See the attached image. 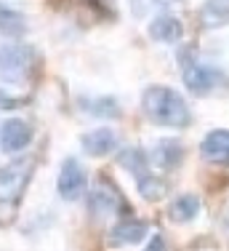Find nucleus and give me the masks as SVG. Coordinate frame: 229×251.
Instances as JSON below:
<instances>
[{
  "instance_id": "nucleus-12",
  "label": "nucleus",
  "mask_w": 229,
  "mask_h": 251,
  "mask_svg": "<svg viewBox=\"0 0 229 251\" xmlns=\"http://www.w3.org/2000/svg\"><path fill=\"white\" fill-rule=\"evenodd\" d=\"M149 38H152L155 43H168V46L179 43V40L184 38V25L173 14L162 11V14H158L149 22Z\"/></svg>"
},
{
  "instance_id": "nucleus-2",
  "label": "nucleus",
  "mask_w": 229,
  "mask_h": 251,
  "mask_svg": "<svg viewBox=\"0 0 229 251\" xmlns=\"http://www.w3.org/2000/svg\"><path fill=\"white\" fill-rule=\"evenodd\" d=\"M117 163L136 179L138 193L147 201H160L165 195V184L152 174V169H149V155L141 147H123V152L117 155Z\"/></svg>"
},
{
  "instance_id": "nucleus-13",
  "label": "nucleus",
  "mask_w": 229,
  "mask_h": 251,
  "mask_svg": "<svg viewBox=\"0 0 229 251\" xmlns=\"http://www.w3.org/2000/svg\"><path fill=\"white\" fill-rule=\"evenodd\" d=\"M149 160H152L158 169L171 171L184 160V145L179 139H160L158 145L152 147V152H149Z\"/></svg>"
},
{
  "instance_id": "nucleus-5",
  "label": "nucleus",
  "mask_w": 229,
  "mask_h": 251,
  "mask_svg": "<svg viewBox=\"0 0 229 251\" xmlns=\"http://www.w3.org/2000/svg\"><path fill=\"white\" fill-rule=\"evenodd\" d=\"M182 77H184L186 91L195 94V97H210V94L227 88V83H229L224 70L213 67V64H200V62L184 64Z\"/></svg>"
},
{
  "instance_id": "nucleus-20",
  "label": "nucleus",
  "mask_w": 229,
  "mask_h": 251,
  "mask_svg": "<svg viewBox=\"0 0 229 251\" xmlns=\"http://www.w3.org/2000/svg\"><path fill=\"white\" fill-rule=\"evenodd\" d=\"M3 107H14V99H11L8 94H5L3 88H0V110H3Z\"/></svg>"
},
{
  "instance_id": "nucleus-11",
  "label": "nucleus",
  "mask_w": 229,
  "mask_h": 251,
  "mask_svg": "<svg viewBox=\"0 0 229 251\" xmlns=\"http://www.w3.org/2000/svg\"><path fill=\"white\" fill-rule=\"evenodd\" d=\"M200 155L203 160H208L213 166H229V131L227 128L208 131L200 142Z\"/></svg>"
},
{
  "instance_id": "nucleus-6",
  "label": "nucleus",
  "mask_w": 229,
  "mask_h": 251,
  "mask_svg": "<svg viewBox=\"0 0 229 251\" xmlns=\"http://www.w3.org/2000/svg\"><path fill=\"white\" fill-rule=\"evenodd\" d=\"M86 169L80 166V160L67 158L59 169V179H56V190L64 201H77L83 193H86Z\"/></svg>"
},
{
  "instance_id": "nucleus-10",
  "label": "nucleus",
  "mask_w": 229,
  "mask_h": 251,
  "mask_svg": "<svg viewBox=\"0 0 229 251\" xmlns=\"http://www.w3.org/2000/svg\"><path fill=\"white\" fill-rule=\"evenodd\" d=\"M144 235H147V225H144L141 219L125 217V219H120V222L110 230V235H107V243H110L112 249L136 246V243L144 241Z\"/></svg>"
},
{
  "instance_id": "nucleus-3",
  "label": "nucleus",
  "mask_w": 229,
  "mask_h": 251,
  "mask_svg": "<svg viewBox=\"0 0 229 251\" xmlns=\"http://www.w3.org/2000/svg\"><path fill=\"white\" fill-rule=\"evenodd\" d=\"M38 64V53L32 46L11 40V43H0V77L8 83H24L29 80Z\"/></svg>"
},
{
  "instance_id": "nucleus-15",
  "label": "nucleus",
  "mask_w": 229,
  "mask_h": 251,
  "mask_svg": "<svg viewBox=\"0 0 229 251\" xmlns=\"http://www.w3.org/2000/svg\"><path fill=\"white\" fill-rule=\"evenodd\" d=\"M29 32L27 16L16 8H8V5H0V35L11 40H19Z\"/></svg>"
},
{
  "instance_id": "nucleus-18",
  "label": "nucleus",
  "mask_w": 229,
  "mask_h": 251,
  "mask_svg": "<svg viewBox=\"0 0 229 251\" xmlns=\"http://www.w3.org/2000/svg\"><path fill=\"white\" fill-rule=\"evenodd\" d=\"M182 0H131V5H134V14L136 16H144L149 14L152 8H160V14L165 8H171V5H179Z\"/></svg>"
},
{
  "instance_id": "nucleus-7",
  "label": "nucleus",
  "mask_w": 229,
  "mask_h": 251,
  "mask_svg": "<svg viewBox=\"0 0 229 251\" xmlns=\"http://www.w3.org/2000/svg\"><path fill=\"white\" fill-rule=\"evenodd\" d=\"M123 206H125V198L117 193L114 184L107 182V179H101L96 187L88 190V208H91V214H96V217L117 214V211H123Z\"/></svg>"
},
{
  "instance_id": "nucleus-14",
  "label": "nucleus",
  "mask_w": 229,
  "mask_h": 251,
  "mask_svg": "<svg viewBox=\"0 0 229 251\" xmlns=\"http://www.w3.org/2000/svg\"><path fill=\"white\" fill-rule=\"evenodd\" d=\"M197 214H200V198H197L195 193L176 195V198L171 201V206H168V217H171V222H176V225L192 222Z\"/></svg>"
},
{
  "instance_id": "nucleus-4",
  "label": "nucleus",
  "mask_w": 229,
  "mask_h": 251,
  "mask_svg": "<svg viewBox=\"0 0 229 251\" xmlns=\"http://www.w3.org/2000/svg\"><path fill=\"white\" fill-rule=\"evenodd\" d=\"M35 174V158L32 155H24L16 158L11 163H5L0 169V203L5 206H16L22 201L24 190H27L29 179Z\"/></svg>"
},
{
  "instance_id": "nucleus-17",
  "label": "nucleus",
  "mask_w": 229,
  "mask_h": 251,
  "mask_svg": "<svg viewBox=\"0 0 229 251\" xmlns=\"http://www.w3.org/2000/svg\"><path fill=\"white\" fill-rule=\"evenodd\" d=\"M83 107H86L91 115H96V118H117V115H120V104H117L112 97L83 99Z\"/></svg>"
},
{
  "instance_id": "nucleus-1",
  "label": "nucleus",
  "mask_w": 229,
  "mask_h": 251,
  "mask_svg": "<svg viewBox=\"0 0 229 251\" xmlns=\"http://www.w3.org/2000/svg\"><path fill=\"white\" fill-rule=\"evenodd\" d=\"M141 107L144 115L162 128H184L192 121L186 99L171 86H147L141 94Z\"/></svg>"
},
{
  "instance_id": "nucleus-19",
  "label": "nucleus",
  "mask_w": 229,
  "mask_h": 251,
  "mask_svg": "<svg viewBox=\"0 0 229 251\" xmlns=\"http://www.w3.org/2000/svg\"><path fill=\"white\" fill-rule=\"evenodd\" d=\"M144 251H168V246H165V238H162L160 232H155V235L147 241V246H144Z\"/></svg>"
},
{
  "instance_id": "nucleus-8",
  "label": "nucleus",
  "mask_w": 229,
  "mask_h": 251,
  "mask_svg": "<svg viewBox=\"0 0 229 251\" xmlns=\"http://www.w3.org/2000/svg\"><path fill=\"white\" fill-rule=\"evenodd\" d=\"M32 142V126L22 118H8L0 126V150L8 152V155H16L22 152L24 147Z\"/></svg>"
},
{
  "instance_id": "nucleus-16",
  "label": "nucleus",
  "mask_w": 229,
  "mask_h": 251,
  "mask_svg": "<svg viewBox=\"0 0 229 251\" xmlns=\"http://www.w3.org/2000/svg\"><path fill=\"white\" fill-rule=\"evenodd\" d=\"M197 16H200V25L206 29H219L229 25V0H206Z\"/></svg>"
},
{
  "instance_id": "nucleus-9",
  "label": "nucleus",
  "mask_w": 229,
  "mask_h": 251,
  "mask_svg": "<svg viewBox=\"0 0 229 251\" xmlns=\"http://www.w3.org/2000/svg\"><path fill=\"white\" fill-rule=\"evenodd\" d=\"M80 145H83V152L91 155V158H107L110 152H114L120 147V139L110 126H99V128L86 131L80 136Z\"/></svg>"
}]
</instances>
